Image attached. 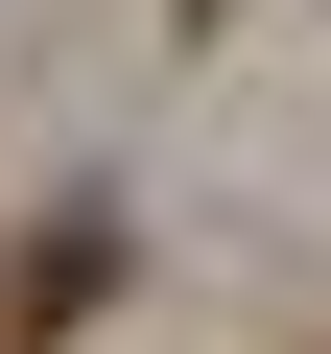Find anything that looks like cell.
<instances>
[{"label":"cell","mask_w":331,"mask_h":354,"mask_svg":"<svg viewBox=\"0 0 331 354\" xmlns=\"http://www.w3.org/2000/svg\"><path fill=\"white\" fill-rule=\"evenodd\" d=\"M95 307H118V236H95V213H48L24 260H0V354H48V330H95Z\"/></svg>","instance_id":"obj_1"}]
</instances>
